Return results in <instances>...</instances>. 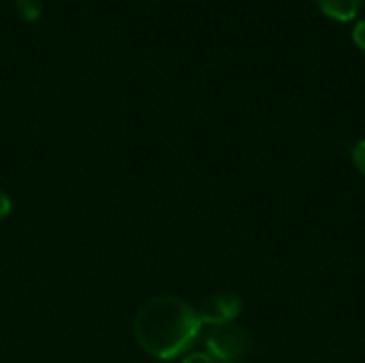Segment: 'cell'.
Returning <instances> with one entry per match:
<instances>
[{
    "mask_svg": "<svg viewBox=\"0 0 365 363\" xmlns=\"http://www.w3.org/2000/svg\"><path fill=\"white\" fill-rule=\"evenodd\" d=\"M201 327L197 308L175 295L150 297L133 319L137 344L160 362L184 355L199 338Z\"/></svg>",
    "mask_w": 365,
    "mask_h": 363,
    "instance_id": "obj_1",
    "label": "cell"
},
{
    "mask_svg": "<svg viewBox=\"0 0 365 363\" xmlns=\"http://www.w3.org/2000/svg\"><path fill=\"white\" fill-rule=\"evenodd\" d=\"M205 347L207 355H212L218 363H242L252 353V336L233 323L218 325L210 327Z\"/></svg>",
    "mask_w": 365,
    "mask_h": 363,
    "instance_id": "obj_2",
    "label": "cell"
},
{
    "mask_svg": "<svg viewBox=\"0 0 365 363\" xmlns=\"http://www.w3.org/2000/svg\"><path fill=\"white\" fill-rule=\"evenodd\" d=\"M242 315V297L229 291L214 293L201 302L197 308V317L201 325L218 327V325H229Z\"/></svg>",
    "mask_w": 365,
    "mask_h": 363,
    "instance_id": "obj_3",
    "label": "cell"
},
{
    "mask_svg": "<svg viewBox=\"0 0 365 363\" xmlns=\"http://www.w3.org/2000/svg\"><path fill=\"white\" fill-rule=\"evenodd\" d=\"M317 6L336 21H351L359 15L364 0H314Z\"/></svg>",
    "mask_w": 365,
    "mask_h": 363,
    "instance_id": "obj_4",
    "label": "cell"
},
{
    "mask_svg": "<svg viewBox=\"0 0 365 363\" xmlns=\"http://www.w3.org/2000/svg\"><path fill=\"white\" fill-rule=\"evenodd\" d=\"M15 4H17L19 15L28 21L38 19L43 13V0H15Z\"/></svg>",
    "mask_w": 365,
    "mask_h": 363,
    "instance_id": "obj_5",
    "label": "cell"
},
{
    "mask_svg": "<svg viewBox=\"0 0 365 363\" xmlns=\"http://www.w3.org/2000/svg\"><path fill=\"white\" fill-rule=\"evenodd\" d=\"M353 163H355L357 171L365 178V139L353 145Z\"/></svg>",
    "mask_w": 365,
    "mask_h": 363,
    "instance_id": "obj_6",
    "label": "cell"
},
{
    "mask_svg": "<svg viewBox=\"0 0 365 363\" xmlns=\"http://www.w3.org/2000/svg\"><path fill=\"white\" fill-rule=\"evenodd\" d=\"M353 41H355V45L361 51H365V19L355 24V28H353Z\"/></svg>",
    "mask_w": 365,
    "mask_h": 363,
    "instance_id": "obj_7",
    "label": "cell"
},
{
    "mask_svg": "<svg viewBox=\"0 0 365 363\" xmlns=\"http://www.w3.org/2000/svg\"><path fill=\"white\" fill-rule=\"evenodd\" d=\"M11 210H13L11 197L0 188V220H2V218H6V216L11 214Z\"/></svg>",
    "mask_w": 365,
    "mask_h": 363,
    "instance_id": "obj_8",
    "label": "cell"
},
{
    "mask_svg": "<svg viewBox=\"0 0 365 363\" xmlns=\"http://www.w3.org/2000/svg\"><path fill=\"white\" fill-rule=\"evenodd\" d=\"M182 363H218L212 355H207V353H192V355H188V357H184V362Z\"/></svg>",
    "mask_w": 365,
    "mask_h": 363,
    "instance_id": "obj_9",
    "label": "cell"
}]
</instances>
